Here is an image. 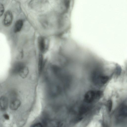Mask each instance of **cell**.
<instances>
[{
  "label": "cell",
  "mask_w": 127,
  "mask_h": 127,
  "mask_svg": "<svg viewBox=\"0 0 127 127\" xmlns=\"http://www.w3.org/2000/svg\"><path fill=\"white\" fill-rule=\"evenodd\" d=\"M39 48L40 51L42 52H45V44L44 39L42 37L39 38L38 40Z\"/></svg>",
  "instance_id": "7"
},
{
  "label": "cell",
  "mask_w": 127,
  "mask_h": 127,
  "mask_svg": "<svg viewBox=\"0 0 127 127\" xmlns=\"http://www.w3.org/2000/svg\"><path fill=\"white\" fill-rule=\"evenodd\" d=\"M13 20V15L11 11L8 10L5 13L3 20V24L6 27L9 26Z\"/></svg>",
  "instance_id": "3"
},
{
  "label": "cell",
  "mask_w": 127,
  "mask_h": 127,
  "mask_svg": "<svg viewBox=\"0 0 127 127\" xmlns=\"http://www.w3.org/2000/svg\"><path fill=\"white\" fill-rule=\"evenodd\" d=\"M3 117L6 120H8L9 119V117L8 115L7 114H4L3 115Z\"/></svg>",
  "instance_id": "15"
},
{
  "label": "cell",
  "mask_w": 127,
  "mask_h": 127,
  "mask_svg": "<svg viewBox=\"0 0 127 127\" xmlns=\"http://www.w3.org/2000/svg\"><path fill=\"white\" fill-rule=\"evenodd\" d=\"M8 104L7 98L5 96H2L0 97V110L4 111L7 109Z\"/></svg>",
  "instance_id": "4"
},
{
  "label": "cell",
  "mask_w": 127,
  "mask_h": 127,
  "mask_svg": "<svg viewBox=\"0 0 127 127\" xmlns=\"http://www.w3.org/2000/svg\"><path fill=\"white\" fill-rule=\"evenodd\" d=\"M49 127H60L62 124L59 122L56 121H51L49 123Z\"/></svg>",
  "instance_id": "11"
},
{
  "label": "cell",
  "mask_w": 127,
  "mask_h": 127,
  "mask_svg": "<svg viewBox=\"0 0 127 127\" xmlns=\"http://www.w3.org/2000/svg\"><path fill=\"white\" fill-rule=\"evenodd\" d=\"M21 104L20 101L17 98L11 99L10 104V108L12 110H16L20 107Z\"/></svg>",
  "instance_id": "5"
},
{
  "label": "cell",
  "mask_w": 127,
  "mask_h": 127,
  "mask_svg": "<svg viewBox=\"0 0 127 127\" xmlns=\"http://www.w3.org/2000/svg\"><path fill=\"white\" fill-rule=\"evenodd\" d=\"M4 11V8L3 5L0 3V17L3 14Z\"/></svg>",
  "instance_id": "13"
},
{
  "label": "cell",
  "mask_w": 127,
  "mask_h": 127,
  "mask_svg": "<svg viewBox=\"0 0 127 127\" xmlns=\"http://www.w3.org/2000/svg\"><path fill=\"white\" fill-rule=\"evenodd\" d=\"M23 25V22L21 20H17L15 23L14 31L15 32H17L20 31L22 28Z\"/></svg>",
  "instance_id": "8"
},
{
  "label": "cell",
  "mask_w": 127,
  "mask_h": 127,
  "mask_svg": "<svg viewBox=\"0 0 127 127\" xmlns=\"http://www.w3.org/2000/svg\"><path fill=\"white\" fill-rule=\"evenodd\" d=\"M109 77L103 75L99 70H96L93 72L92 79L93 83L95 85L101 86L105 84L109 80Z\"/></svg>",
  "instance_id": "2"
},
{
  "label": "cell",
  "mask_w": 127,
  "mask_h": 127,
  "mask_svg": "<svg viewBox=\"0 0 127 127\" xmlns=\"http://www.w3.org/2000/svg\"><path fill=\"white\" fill-rule=\"evenodd\" d=\"M44 62L42 55L40 54L39 55L38 62V70L40 73L42 71L44 66Z\"/></svg>",
  "instance_id": "9"
},
{
  "label": "cell",
  "mask_w": 127,
  "mask_h": 127,
  "mask_svg": "<svg viewBox=\"0 0 127 127\" xmlns=\"http://www.w3.org/2000/svg\"><path fill=\"white\" fill-rule=\"evenodd\" d=\"M33 127H43L41 123H38L35 124Z\"/></svg>",
  "instance_id": "14"
},
{
  "label": "cell",
  "mask_w": 127,
  "mask_h": 127,
  "mask_svg": "<svg viewBox=\"0 0 127 127\" xmlns=\"http://www.w3.org/2000/svg\"><path fill=\"white\" fill-rule=\"evenodd\" d=\"M127 113L126 107L124 105L122 106L119 109V115L121 117H125L127 116Z\"/></svg>",
  "instance_id": "10"
},
{
  "label": "cell",
  "mask_w": 127,
  "mask_h": 127,
  "mask_svg": "<svg viewBox=\"0 0 127 127\" xmlns=\"http://www.w3.org/2000/svg\"><path fill=\"white\" fill-rule=\"evenodd\" d=\"M29 73L28 67L24 65L19 71L18 74L22 78H25L28 76Z\"/></svg>",
  "instance_id": "6"
},
{
  "label": "cell",
  "mask_w": 127,
  "mask_h": 127,
  "mask_svg": "<svg viewBox=\"0 0 127 127\" xmlns=\"http://www.w3.org/2000/svg\"><path fill=\"white\" fill-rule=\"evenodd\" d=\"M112 103L111 100H109L107 102V106L108 111L110 112L112 107Z\"/></svg>",
  "instance_id": "12"
},
{
  "label": "cell",
  "mask_w": 127,
  "mask_h": 127,
  "mask_svg": "<svg viewBox=\"0 0 127 127\" xmlns=\"http://www.w3.org/2000/svg\"><path fill=\"white\" fill-rule=\"evenodd\" d=\"M102 95L103 93L101 91L90 90L85 94L84 101L86 103H91L99 99Z\"/></svg>",
  "instance_id": "1"
}]
</instances>
